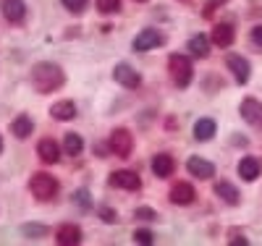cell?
<instances>
[{
	"label": "cell",
	"instance_id": "8",
	"mask_svg": "<svg viewBox=\"0 0 262 246\" xmlns=\"http://www.w3.org/2000/svg\"><path fill=\"white\" fill-rule=\"evenodd\" d=\"M242 118L257 128H262V102H257L254 97H247L242 102Z\"/></svg>",
	"mask_w": 262,
	"mask_h": 246
},
{
	"label": "cell",
	"instance_id": "5",
	"mask_svg": "<svg viewBox=\"0 0 262 246\" xmlns=\"http://www.w3.org/2000/svg\"><path fill=\"white\" fill-rule=\"evenodd\" d=\"M111 184L118 189H126V191H137L142 186V178L134 170H116V173H111Z\"/></svg>",
	"mask_w": 262,
	"mask_h": 246
},
{
	"label": "cell",
	"instance_id": "31",
	"mask_svg": "<svg viewBox=\"0 0 262 246\" xmlns=\"http://www.w3.org/2000/svg\"><path fill=\"white\" fill-rule=\"evenodd\" d=\"M252 42H254V44H257V48L262 50V24L252 29Z\"/></svg>",
	"mask_w": 262,
	"mask_h": 246
},
{
	"label": "cell",
	"instance_id": "7",
	"mask_svg": "<svg viewBox=\"0 0 262 246\" xmlns=\"http://www.w3.org/2000/svg\"><path fill=\"white\" fill-rule=\"evenodd\" d=\"M116 81H118L121 86H126V89H137V86L142 84V76L131 69L128 63H118V65H116Z\"/></svg>",
	"mask_w": 262,
	"mask_h": 246
},
{
	"label": "cell",
	"instance_id": "20",
	"mask_svg": "<svg viewBox=\"0 0 262 246\" xmlns=\"http://www.w3.org/2000/svg\"><path fill=\"white\" fill-rule=\"evenodd\" d=\"M39 158L42 160H45L48 165H53V163H58V158H60V154H58V144L53 142V139H42L39 142Z\"/></svg>",
	"mask_w": 262,
	"mask_h": 246
},
{
	"label": "cell",
	"instance_id": "35",
	"mask_svg": "<svg viewBox=\"0 0 262 246\" xmlns=\"http://www.w3.org/2000/svg\"><path fill=\"white\" fill-rule=\"evenodd\" d=\"M137 3H144V0H137Z\"/></svg>",
	"mask_w": 262,
	"mask_h": 246
},
{
	"label": "cell",
	"instance_id": "18",
	"mask_svg": "<svg viewBox=\"0 0 262 246\" xmlns=\"http://www.w3.org/2000/svg\"><path fill=\"white\" fill-rule=\"evenodd\" d=\"M212 42L217 44V48H228V44L233 42V27L231 24H217L212 29Z\"/></svg>",
	"mask_w": 262,
	"mask_h": 246
},
{
	"label": "cell",
	"instance_id": "32",
	"mask_svg": "<svg viewBox=\"0 0 262 246\" xmlns=\"http://www.w3.org/2000/svg\"><path fill=\"white\" fill-rule=\"evenodd\" d=\"M221 3H226V0H212V3H207V8L202 11L205 16H212V11H215V6H221Z\"/></svg>",
	"mask_w": 262,
	"mask_h": 246
},
{
	"label": "cell",
	"instance_id": "4",
	"mask_svg": "<svg viewBox=\"0 0 262 246\" xmlns=\"http://www.w3.org/2000/svg\"><path fill=\"white\" fill-rule=\"evenodd\" d=\"M111 149L113 154H118V158H128L131 149H134V139H131V133L126 128H116L111 133Z\"/></svg>",
	"mask_w": 262,
	"mask_h": 246
},
{
	"label": "cell",
	"instance_id": "19",
	"mask_svg": "<svg viewBox=\"0 0 262 246\" xmlns=\"http://www.w3.org/2000/svg\"><path fill=\"white\" fill-rule=\"evenodd\" d=\"M189 50H191L194 58H207L210 55V39L205 34H194L189 39Z\"/></svg>",
	"mask_w": 262,
	"mask_h": 246
},
{
	"label": "cell",
	"instance_id": "34",
	"mask_svg": "<svg viewBox=\"0 0 262 246\" xmlns=\"http://www.w3.org/2000/svg\"><path fill=\"white\" fill-rule=\"evenodd\" d=\"M0 152H3V137H0Z\"/></svg>",
	"mask_w": 262,
	"mask_h": 246
},
{
	"label": "cell",
	"instance_id": "14",
	"mask_svg": "<svg viewBox=\"0 0 262 246\" xmlns=\"http://www.w3.org/2000/svg\"><path fill=\"white\" fill-rule=\"evenodd\" d=\"M215 121L212 118H200L194 123V139L196 142H210L212 137H215Z\"/></svg>",
	"mask_w": 262,
	"mask_h": 246
},
{
	"label": "cell",
	"instance_id": "28",
	"mask_svg": "<svg viewBox=\"0 0 262 246\" xmlns=\"http://www.w3.org/2000/svg\"><path fill=\"white\" fill-rule=\"evenodd\" d=\"M24 233H27V236H45L48 228H45V226H24Z\"/></svg>",
	"mask_w": 262,
	"mask_h": 246
},
{
	"label": "cell",
	"instance_id": "22",
	"mask_svg": "<svg viewBox=\"0 0 262 246\" xmlns=\"http://www.w3.org/2000/svg\"><path fill=\"white\" fill-rule=\"evenodd\" d=\"M215 194L223 199V202L228 205H238V191L228 184V181H221V184H215Z\"/></svg>",
	"mask_w": 262,
	"mask_h": 246
},
{
	"label": "cell",
	"instance_id": "15",
	"mask_svg": "<svg viewBox=\"0 0 262 246\" xmlns=\"http://www.w3.org/2000/svg\"><path fill=\"white\" fill-rule=\"evenodd\" d=\"M50 113H53V118H58V121H74V118H76V105H74L71 100L55 102V105L50 107Z\"/></svg>",
	"mask_w": 262,
	"mask_h": 246
},
{
	"label": "cell",
	"instance_id": "27",
	"mask_svg": "<svg viewBox=\"0 0 262 246\" xmlns=\"http://www.w3.org/2000/svg\"><path fill=\"white\" fill-rule=\"evenodd\" d=\"M100 217L107 222V226H113V222L118 220V217H116V210H111V207H100Z\"/></svg>",
	"mask_w": 262,
	"mask_h": 246
},
{
	"label": "cell",
	"instance_id": "17",
	"mask_svg": "<svg viewBox=\"0 0 262 246\" xmlns=\"http://www.w3.org/2000/svg\"><path fill=\"white\" fill-rule=\"evenodd\" d=\"M238 175H242L244 181H257V175H259V160L242 158V163H238Z\"/></svg>",
	"mask_w": 262,
	"mask_h": 246
},
{
	"label": "cell",
	"instance_id": "21",
	"mask_svg": "<svg viewBox=\"0 0 262 246\" xmlns=\"http://www.w3.org/2000/svg\"><path fill=\"white\" fill-rule=\"evenodd\" d=\"M11 131H13V137L27 139L29 133L34 131V123H32V118H29V116H18V118L11 123Z\"/></svg>",
	"mask_w": 262,
	"mask_h": 246
},
{
	"label": "cell",
	"instance_id": "13",
	"mask_svg": "<svg viewBox=\"0 0 262 246\" xmlns=\"http://www.w3.org/2000/svg\"><path fill=\"white\" fill-rule=\"evenodd\" d=\"M186 168H189L191 175L202 178V181H205V178H212V175H215V165H212L210 160H202V158H189Z\"/></svg>",
	"mask_w": 262,
	"mask_h": 246
},
{
	"label": "cell",
	"instance_id": "16",
	"mask_svg": "<svg viewBox=\"0 0 262 246\" xmlns=\"http://www.w3.org/2000/svg\"><path fill=\"white\" fill-rule=\"evenodd\" d=\"M152 170H155V175H160V178H168L173 170H176V163H173L170 154H158V158L152 160Z\"/></svg>",
	"mask_w": 262,
	"mask_h": 246
},
{
	"label": "cell",
	"instance_id": "29",
	"mask_svg": "<svg viewBox=\"0 0 262 246\" xmlns=\"http://www.w3.org/2000/svg\"><path fill=\"white\" fill-rule=\"evenodd\" d=\"M134 241H137V243H152L155 238H152L149 231H137V233H134Z\"/></svg>",
	"mask_w": 262,
	"mask_h": 246
},
{
	"label": "cell",
	"instance_id": "9",
	"mask_svg": "<svg viewBox=\"0 0 262 246\" xmlns=\"http://www.w3.org/2000/svg\"><path fill=\"white\" fill-rule=\"evenodd\" d=\"M194 196H196L194 186H191V184H184V181L173 184V189H170V202H173V205H191Z\"/></svg>",
	"mask_w": 262,
	"mask_h": 246
},
{
	"label": "cell",
	"instance_id": "6",
	"mask_svg": "<svg viewBox=\"0 0 262 246\" xmlns=\"http://www.w3.org/2000/svg\"><path fill=\"white\" fill-rule=\"evenodd\" d=\"M0 11H3L6 21H11V24H21L24 16H27L24 0H3V3H0Z\"/></svg>",
	"mask_w": 262,
	"mask_h": 246
},
{
	"label": "cell",
	"instance_id": "33",
	"mask_svg": "<svg viewBox=\"0 0 262 246\" xmlns=\"http://www.w3.org/2000/svg\"><path fill=\"white\" fill-rule=\"evenodd\" d=\"M231 243H233V246H244V243H247V238H233Z\"/></svg>",
	"mask_w": 262,
	"mask_h": 246
},
{
	"label": "cell",
	"instance_id": "26",
	"mask_svg": "<svg viewBox=\"0 0 262 246\" xmlns=\"http://www.w3.org/2000/svg\"><path fill=\"white\" fill-rule=\"evenodd\" d=\"M60 3H63V8H69L71 13H81L84 6H86V0H60Z\"/></svg>",
	"mask_w": 262,
	"mask_h": 246
},
{
	"label": "cell",
	"instance_id": "3",
	"mask_svg": "<svg viewBox=\"0 0 262 246\" xmlns=\"http://www.w3.org/2000/svg\"><path fill=\"white\" fill-rule=\"evenodd\" d=\"M29 189L37 199H42V202H48V199L55 196L58 191V181L50 175V173H34L32 175V181H29Z\"/></svg>",
	"mask_w": 262,
	"mask_h": 246
},
{
	"label": "cell",
	"instance_id": "12",
	"mask_svg": "<svg viewBox=\"0 0 262 246\" xmlns=\"http://www.w3.org/2000/svg\"><path fill=\"white\" fill-rule=\"evenodd\" d=\"M226 63H228V69L233 71V76H236L238 84H247V81H249V63H247L242 55H233V53H231V55L226 58Z\"/></svg>",
	"mask_w": 262,
	"mask_h": 246
},
{
	"label": "cell",
	"instance_id": "30",
	"mask_svg": "<svg viewBox=\"0 0 262 246\" xmlns=\"http://www.w3.org/2000/svg\"><path fill=\"white\" fill-rule=\"evenodd\" d=\"M137 217H142V220H155L158 215H155V210H149V207H139V210H137Z\"/></svg>",
	"mask_w": 262,
	"mask_h": 246
},
{
	"label": "cell",
	"instance_id": "24",
	"mask_svg": "<svg viewBox=\"0 0 262 246\" xmlns=\"http://www.w3.org/2000/svg\"><path fill=\"white\" fill-rule=\"evenodd\" d=\"M97 11L100 13H116V11H121V0H97Z\"/></svg>",
	"mask_w": 262,
	"mask_h": 246
},
{
	"label": "cell",
	"instance_id": "23",
	"mask_svg": "<svg viewBox=\"0 0 262 246\" xmlns=\"http://www.w3.org/2000/svg\"><path fill=\"white\" fill-rule=\"evenodd\" d=\"M63 149H66V154H71V158L81 154V149H84V142H81V137H79V133H66V139H63Z\"/></svg>",
	"mask_w": 262,
	"mask_h": 246
},
{
	"label": "cell",
	"instance_id": "10",
	"mask_svg": "<svg viewBox=\"0 0 262 246\" xmlns=\"http://www.w3.org/2000/svg\"><path fill=\"white\" fill-rule=\"evenodd\" d=\"M158 44H163V34L158 29H144L137 39H134V50L144 53V50H152V48H158Z\"/></svg>",
	"mask_w": 262,
	"mask_h": 246
},
{
	"label": "cell",
	"instance_id": "2",
	"mask_svg": "<svg viewBox=\"0 0 262 246\" xmlns=\"http://www.w3.org/2000/svg\"><path fill=\"white\" fill-rule=\"evenodd\" d=\"M168 71H170V79L179 89L189 86L191 84V76H194V69H191V60L184 58V55H170L168 60Z\"/></svg>",
	"mask_w": 262,
	"mask_h": 246
},
{
	"label": "cell",
	"instance_id": "25",
	"mask_svg": "<svg viewBox=\"0 0 262 246\" xmlns=\"http://www.w3.org/2000/svg\"><path fill=\"white\" fill-rule=\"evenodd\" d=\"M74 202H76V205H81V210H90V207H92V199H90V191H86V189L76 191V194H74Z\"/></svg>",
	"mask_w": 262,
	"mask_h": 246
},
{
	"label": "cell",
	"instance_id": "1",
	"mask_svg": "<svg viewBox=\"0 0 262 246\" xmlns=\"http://www.w3.org/2000/svg\"><path fill=\"white\" fill-rule=\"evenodd\" d=\"M32 81L37 86V92L50 95V92H55V89L66 81V76L60 71V65H55V63H37L34 71H32Z\"/></svg>",
	"mask_w": 262,
	"mask_h": 246
},
{
	"label": "cell",
	"instance_id": "11",
	"mask_svg": "<svg viewBox=\"0 0 262 246\" xmlns=\"http://www.w3.org/2000/svg\"><path fill=\"white\" fill-rule=\"evenodd\" d=\"M55 241H58V246H79L81 243V231H79V226H60L58 228V233H55Z\"/></svg>",
	"mask_w": 262,
	"mask_h": 246
}]
</instances>
